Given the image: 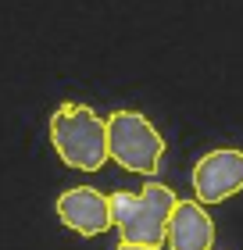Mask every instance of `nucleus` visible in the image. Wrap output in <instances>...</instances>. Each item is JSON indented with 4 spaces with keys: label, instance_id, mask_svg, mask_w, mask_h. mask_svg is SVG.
<instances>
[{
    "label": "nucleus",
    "instance_id": "f257e3e1",
    "mask_svg": "<svg viewBox=\"0 0 243 250\" xmlns=\"http://www.w3.org/2000/svg\"><path fill=\"white\" fill-rule=\"evenodd\" d=\"M50 143L61 154V161L79 172H100L111 157L108 143V118H100L93 107L68 100L50 115Z\"/></svg>",
    "mask_w": 243,
    "mask_h": 250
},
{
    "label": "nucleus",
    "instance_id": "f03ea898",
    "mask_svg": "<svg viewBox=\"0 0 243 250\" xmlns=\"http://www.w3.org/2000/svg\"><path fill=\"white\" fill-rule=\"evenodd\" d=\"M176 193L161 183H147L140 193H111V211L122 240L129 243H168V222L176 211Z\"/></svg>",
    "mask_w": 243,
    "mask_h": 250
},
{
    "label": "nucleus",
    "instance_id": "7ed1b4c3",
    "mask_svg": "<svg viewBox=\"0 0 243 250\" xmlns=\"http://www.w3.org/2000/svg\"><path fill=\"white\" fill-rule=\"evenodd\" d=\"M108 143L111 161H118L125 172L157 175L161 157H165V140L140 111H114L108 118Z\"/></svg>",
    "mask_w": 243,
    "mask_h": 250
},
{
    "label": "nucleus",
    "instance_id": "20e7f679",
    "mask_svg": "<svg viewBox=\"0 0 243 250\" xmlns=\"http://www.w3.org/2000/svg\"><path fill=\"white\" fill-rule=\"evenodd\" d=\"M243 189V150H207L193 165V193L200 204H222Z\"/></svg>",
    "mask_w": 243,
    "mask_h": 250
},
{
    "label": "nucleus",
    "instance_id": "39448f33",
    "mask_svg": "<svg viewBox=\"0 0 243 250\" xmlns=\"http://www.w3.org/2000/svg\"><path fill=\"white\" fill-rule=\"evenodd\" d=\"M57 218L65 229H72L79 236H104L114 225V211H111V197H104L93 186H72L65 189L54 204Z\"/></svg>",
    "mask_w": 243,
    "mask_h": 250
},
{
    "label": "nucleus",
    "instance_id": "423d86ee",
    "mask_svg": "<svg viewBox=\"0 0 243 250\" xmlns=\"http://www.w3.org/2000/svg\"><path fill=\"white\" fill-rule=\"evenodd\" d=\"M168 250H215V222L200 200H179L168 222Z\"/></svg>",
    "mask_w": 243,
    "mask_h": 250
},
{
    "label": "nucleus",
    "instance_id": "0eeeda50",
    "mask_svg": "<svg viewBox=\"0 0 243 250\" xmlns=\"http://www.w3.org/2000/svg\"><path fill=\"white\" fill-rule=\"evenodd\" d=\"M114 250H157V247H150V243H129V240H122Z\"/></svg>",
    "mask_w": 243,
    "mask_h": 250
}]
</instances>
